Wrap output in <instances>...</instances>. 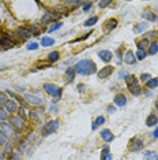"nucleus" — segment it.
<instances>
[{"label":"nucleus","mask_w":158,"mask_h":160,"mask_svg":"<svg viewBox=\"0 0 158 160\" xmlns=\"http://www.w3.org/2000/svg\"><path fill=\"white\" fill-rule=\"evenodd\" d=\"M57 59H59V52H51L49 55H48V60L51 63H55V62H57Z\"/></svg>","instance_id":"nucleus-28"},{"label":"nucleus","mask_w":158,"mask_h":160,"mask_svg":"<svg viewBox=\"0 0 158 160\" xmlns=\"http://www.w3.org/2000/svg\"><path fill=\"white\" fill-rule=\"evenodd\" d=\"M142 16L144 18V19L150 21V22H157L158 21V16L155 15V14H153V12H150V11H146V12H143Z\"/></svg>","instance_id":"nucleus-14"},{"label":"nucleus","mask_w":158,"mask_h":160,"mask_svg":"<svg viewBox=\"0 0 158 160\" xmlns=\"http://www.w3.org/2000/svg\"><path fill=\"white\" fill-rule=\"evenodd\" d=\"M111 4V1H100V3H98V5H100L101 8H102V7H106V5H109Z\"/></svg>","instance_id":"nucleus-43"},{"label":"nucleus","mask_w":158,"mask_h":160,"mask_svg":"<svg viewBox=\"0 0 158 160\" xmlns=\"http://www.w3.org/2000/svg\"><path fill=\"white\" fill-rule=\"evenodd\" d=\"M10 123H11V126H14L18 131H22V130H23V119H21L19 116H11Z\"/></svg>","instance_id":"nucleus-3"},{"label":"nucleus","mask_w":158,"mask_h":160,"mask_svg":"<svg viewBox=\"0 0 158 160\" xmlns=\"http://www.w3.org/2000/svg\"><path fill=\"white\" fill-rule=\"evenodd\" d=\"M5 119H8L7 118V111H4V109L0 107V122H4Z\"/></svg>","instance_id":"nucleus-33"},{"label":"nucleus","mask_w":158,"mask_h":160,"mask_svg":"<svg viewBox=\"0 0 158 160\" xmlns=\"http://www.w3.org/2000/svg\"><path fill=\"white\" fill-rule=\"evenodd\" d=\"M57 16L56 14H53V12H47L45 15L42 16V19L41 22L42 23H48V22H51V21H55V19H57Z\"/></svg>","instance_id":"nucleus-12"},{"label":"nucleus","mask_w":158,"mask_h":160,"mask_svg":"<svg viewBox=\"0 0 158 160\" xmlns=\"http://www.w3.org/2000/svg\"><path fill=\"white\" fill-rule=\"evenodd\" d=\"M16 34L21 37V38H23V40H27V38L32 37V34L29 33V30H26L25 27H18V29H16Z\"/></svg>","instance_id":"nucleus-10"},{"label":"nucleus","mask_w":158,"mask_h":160,"mask_svg":"<svg viewBox=\"0 0 158 160\" xmlns=\"http://www.w3.org/2000/svg\"><path fill=\"white\" fill-rule=\"evenodd\" d=\"M5 139H7V137H5V135L0 131V146H3V145L5 144Z\"/></svg>","instance_id":"nucleus-39"},{"label":"nucleus","mask_w":158,"mask_h":160,"mask_svg":"<svg viewBox=\"0 0 158 160\" xmlns=\"http://www.w3.org/2000/svg\"><path fill=\"white\" fill-rule=\"evenodd\" d=\"M75 72H78L80 75H89V74H93L95 72L97 67L93 60H89V59H83V60H79L74 67Z\"/></svg>","instance_id":"nucleus-1"},{"label":"nucleus","mask_w":158,"mask_h":160,"mask_svg":"<svg viewBox=\"0 0 158 160\" xmlns=\"http://www.w3.org/2000/svg\"><path fill=\"white\" fill-rule=\"evenodd\" d=\"M158 122V118L155 116V115H149V118L147 120H146V126H149V127H153V126H155Z\"/></svg>","instance_id":"nucleus-18"},{"label":"nucleus","mask_w":158,"mask_h":160,"mask_svg":"<svg viewBox=\"0 0 158 160\" xmlns=\"http://www.w3.org/2000/svg\"><path fill=\"white\" fill-rule=\"evenodd\" d=\"M143 146V141L140 138H135L134 139V142L131 144V150L132 152H138V150H140Z\"/></svg>","instance_id":"nucleus-11"},{"label":"nucleus","mask_w":158,"mask_h":160,"mask_svg":"<svg viewBox=\"0 0 158 160\" xmlns=\"http://www.w3.org/2000/svg\"><path fill=\"white\" fill-rule=\"evenodd\" d=\"M25 98H26L30 104H33V105H41V104H42L41 98L36 97V96H33V94H25Z\"/></svg>","instance_id":"nucleus-7"},{"label":"nucleus","mask_w":158,"mask_h":160,"mask_svg":"<svg viewBox=\"0 0 158 160\" xmlns=\"http://www.w3.org/2000/svg\"><path fill=\"white\" fill-rule=\"evenodd\" d=\"M158 53V44L157 42H151L149 46V55H155Z\"/></svg>","instance_id":"nucleus-24"},{"label":"nucleus","mask_w":158,"mask_h":160,"mask_svg":"<svg viewBox=\"0 0 158 160\" xmlns=\"http://www.w3.org/2000/svg\"><path fill=\"white\" fill-rule=\"evenodd\" d=\"M128 88H130V92H131L132 94H134V96H139V94L142 93V88H140V86H139L138 83H134V85H130Z\"/></svg>","instance_id":"nucleus-15"},{"label":"nucleus","mask_w":158,"mask_h":160,"mask_svg":"<svg viewBox=\"0 0 158 160\" xmlns=\"http://www.w3.org/2000/svg\"><path fill=\"white\" fill-rule=\"evenodd\" d=\"M112 71H113V67H112V66H105L104 68H101V70H100L98 77H100L101 79H104V78H106L108 75H111Z\"/></svg>","instance_id":"nucleus-6"},{"label":"nucleus","mask_w":158,"mask_h":160,"mask_svg":"<svg viewBox=\"0 0 158 160\" xmlns=\"http://www.w3.org/2000/svg\"><path fill=\"white\" fill-rule=\"evenodd\" d=\"M94 123H95V126H101V124L105 123V118H104V116H98Z\"/></svg>","instance_id":"nucleus-36"},{"label":"nucleus","mask_w":158,"mask_h":160,"mask_svg":"<svg viewBox=\"0 0 158 160\" xmlns=\"http://www.w3.org/2000/svg\"><path fill=\"white\" fill-rule=\"evenodd\" d=\"M18 112L21 115V119H26V112H25V109L23 108H19L18 109Z\"/></svg>","instance_id":"nucleus-41"},{"label":"nucleus","mask_w":158,"mask_h":160,"mask_svg":"<svg viewBox=\"0 0 158 160\" xmlns=\"http://www.w3.org/2000/svg\"><path fill=\"white\" fill-rule=\"evenodd\" d=\"M44 89H45V92L49 93V94H56V93H57V86H55L53 83H45V85H44Z\"/></svg>","instance_id":"nucleus-13"},{"label":"nucleus","mask_w":158,"mask_h":160,"mask_svg":"<svg viewBox=\"0 0 158 160\" xmlns=\"http://www.w3.org/2000/svg\"><path fill=\"white\" fill-rule=\"evenodd\" d=\"M101 160H112V156H111V153H109V149H108V148H104V149H102Z\"/></svg>","instance_id":"nucleus-26"},{"label":"nucleus","mask_w":158,"mask_h":160,"mask_svg":"<svg viewBox=\"0 0 158 160\" xmlns=\"http://www.w3.org/2000/svg\"><path fill=\"white\" fill-rule=\"evenodd\" d=\"M1 133H3L5 137H10V135H12V129H11L10 124H7V123L1 124Z\"/></svg>","instance_id":"nucleus-17"},{"label":"nucleus","mask_w":158,"mask_h":160,"mask_svg":"<svg viewBox=\"0 0 158 160\" xmlns=\"http://www.w3.org/2000/svg\"><path fill=\"white\" fill-rule=\"evenodd\" d=\"M153 135L155 137V138H158V127L155 130H154V133H153Z\"/></svg>","instance_id":"nucleus-46"},{"label":"nucleus","mask_w":158,"mask_h":160,"mask_svg":"<svg viewBox=\"0 0 158 160\" xmlns=\"http://www.w3.org/2000/svg\"><path fill=\"white\" fill-rule=\"evenodd\" d=\"M4 107H5V111L10 112V114H14V112H16V111L19 109L15 100H7V103L4 104Z\"/></svg>","instance_id":"nucleus-4"},{"label":"nucleus","mask_w":158,"mask_h":160,"mask_svg":"<svg viewBox=\"0 0 158 160\" xmlns=\"http://www.w3.org/2000/svg\"><path fill=\"white\" fill-rule=\"evenodd\" d=\"M124 62L128 63V64H132V66H134V64L136 63V56H135V53H134L132 51H128V52L126 53Z\"/></svg>","instance_id":"nucleus-8"},{"label":"nucleus","mask_w":158,"mask_h":160,"mask_svg":"<svg viewBox=\"0 0 158 160\" xmlns=\"http://www.w3.org/2000/svg\"><path fill=\"white\" fill-rule=\"evenodd\" d=\"M67 5H71V7H79V5H82V1H67Z\"/></svg>","instance_id":"nucleus-38"},{"label":"nucleus","mask_w":158,"mask_h":160,"mask_svg":"<svg viewBox=\"0 0 158 160\" xmlns=\"http://www.w3.org/2000/svg\"><path fill=\"white\" fill-rule=\"evenodd\" d=\"M7 103V98H5V93L0 92V105H3V104Z\"/></svg>","instance_id":"nucleus-37"},{"label":"nucleus","mask_w":158,"mask_h":160,"mask_svg":"<svg viewBox=\"0 0 158 160\" xmlns=\"http://www.w3.org/2000/svg\"><path fill=\"white\" fill-rule=\"evenodd\" d=\"M146 86H147L149 89L157 88V86H158V79H157V78H153V79L147 81V82H146Z\"/></svg>","instance_id":"nucleus-29"},{"label":"nucleus","mask_w":158,"mask_h":160,"mask_svg":"<svg viewBox=\"0 0 158 160\" xmlns=\"http://www.w3.org/2000/svg\"><path fill=\"white\" fill-rule=\"evenodd\" d=\"M57 129H59V122L57 120H51V122H48V123L44 126L42 135H51V134H53Z\"/></svg>","instance_id":"nucleus-2"},{"label":"nucleus","mask_w":158,"mask_h":160,"mask_svg":"<svg viewBox=\"0 0 158 160\" xmlns=\"http://www.w3.org/2000/svg\"><path fill=\"white\" fill-rule=\"evenodd\" d=\"M144 160H158V155L155 152H146L144 153Z\"/></svg>","instance_id":"nucleus-25"},{"label":"nucleus","mask_w":158,"mask_h":160,"mask_svg":"<svg viewBox=\"0 0 158 160\" xmlns=\"http://www.w3.org/2000/svg\"><path fill=\"white\" fill-rule=\"evenodd\" d=\"M61 25H63L61 22H59V23H55V25H53L52 27L49 29V33H53V31H56L57 29H60V27H61Z\"/></svg>","instance_id":"nucleus-35"},{"label":"nucleus","mask_w":158,"mask_h":160,"mask_svg":"<svg viewBox=\"0 0 158 160\" xmlns=\"http://www.w3.org/2000/svg\"><path fill=\"white\" fill-rule=\"evenodd\" d=\"M25 29H26V30H29V33H30V34H36V36H38V34H40L38 27H37V26H34V25H27Z\"/></svg>","instance_id":"nucleus-22"},{"label":"nucleus","mask_w":158,"mask_h":160,"mask_svg":"<svg viewBox=\"0 0 158 160\" xmlns=\"http://www.w3.org/2000/svg\"><path fill=\"white\" fill-rule=\"evenodd\" d=\"M74 74H75L74 68H68V70H67V72H65V81H67V82H71V81L74 79V77H75Z\"/></svg>","instance_id":"nucleus-23"},{"label":"nucleus","mask_w":158,"mask_h":160,"mask_svg":"<svg viewBox=\"0 0 158 160\" xmlns=\"http://www.w3.org/2000/svg\"><path fill=\"white\" fill-rule=\"evenodd\" d=\"M115 111H116V108H115V107H113V105H111V107H109V108H108V112H109V114H113V112H115Z\"/></svg>","instance_id":"nucleus-45"},{"label":"nucleus","mask_w":158,"mask_h":160,"mask_svg":"<svg viewBox=\"0 0 158 160\" xmlns=\"http://www.w3.org/2000/svg\"><path fill=\"white\" fill-rule=\"evenodd\" d=\"M147 29V23L146 22H140V23H138V25L134 26V31L135 33H142Z\"/></svg>","instance_id":"nucleus-19"},{"label":"nucleus","mask_w":158,"mask_h":160,"mask_svg":"<svg viewBox=\"0 0 158 160\" xmlns=\"http://www.w3.org/2000/svg\"><path fill=\"white\" fill-rule=\"evenodd\" d=\"M140 79H142V81H144V82L150 81V74H142V75H140Z\"/></svg>","instance_id":"nucleus-40"},{"label":"nucleus","mask_w":158,"mask_h":160,"mask_svg":"<svg viewBox=\"0 0 158 160\" xmlns=\"http://www.w3.org/2000/svg\"><path fill=\"white\" fill-rule=\"evenodd\" d=\"M98 56H100L101 60H104L105 63H109L112 60V52L106 51V49H102V51L98 52Z\"/></svg>","instance_id":"nucleus-5"},{"label":"nucleus","mask_w":158,"mask_h":160,"mask_svg":"<svg viewBox=\"0 0 158 160\" xmlns=\"http://www.w3.org/2000/svg\"><path fill=\"white\" fill-rule=\"evenodd\" d=\"M101 137H102V139L106 141V142H112L113 138H115V135L112 134V131H111V130H108V129L101 131Z\"/></svg>","instance_id":"nucleus-9"},{"label":"nucleus","mask_w":158,"mask_h":160,"mask_svg":"<svg viewBox=\"0 0 158 160\" xmlns=\"http://www.w3.org/2000/svg\"><path fill=\"white\" fill-rule=\"evenodd\" d=\"M55 44V40L51 38V37H44L41 40V45L42 46H52Z\"/></svg>","instance_id":"nucleus-21"},{"label":"nucleus","mask_w":158,"mask_h":160,"mask_svg":"<svg viewBox=\"0 0 158 160\" xmlns=\"http://www.w3.org/2000/svg\"><path fill=\"white\" fill-rule=\"evenodd\" d=\"M147 45H149V41L146 40V38H142V40H139V41H138V49L144 51V49L147 48Z\"/></svg>","instance_id":"nucleus-27"},{"label":"nucleus","mask_w":158,"mask_h":160,"mask_svg":"<svg viewBox=\"0 0 158 160\" xmlns=\"http://www.w3.org/2000/svg\"><path fill=\"white\" fill-rule=\"evenodd\" d=\"M155 108H158V100L155 101Z\"/></svg>","instance_id":"nucleus-47"},{"label":"nucleus","mask_w":158,"mask_h":160,"mask_svg":"<svg viewBox=\"0 0 158 160\" xmlns=\"http://www.w3.org/2000/svg\"><path fill=\"white\" fill-rule=\"evenodd\" d=\"M117 25V21L116 19H109V21L106 22V25H105V30L106 31H111L112 29H115Z\"/></svg>","instance_id":"nucleus-20"},{"label":"nucleus","mask_w":158,"mask_h":160,"mask_svg":"<svg viewBox=\"0 0 158 160\" xmlns=\"http://www.w3.org/2000/svg\"><path fill=\"white\" fill-rule=\"evenodd\" d=\"M30 118L36 120V119H38V114L37 112H32V114H30Z\"/></svg>","instance_id":"nucleus-44"},{"label":"nucleus","mask_w":158,"mask_h":160,"mask_svg":"<svg viewBox=\"0 0 158 160\" xmlns=\"http://www.w3.org/2000/svg\"><path fill=\"white\" fill-rule=\"evenodd\" d=\"M91 8V3H84L83 4V11H89Z\"/></svg>","instance_id":"nucleus-42"},{"label":"nucleus","mask_w":158,"mask_h":160,"mask_svg":"<svg viewBox=\"0 0 158 160\" xmlns=\"http://www.w3.org/2000/svg\"><path fill=\"white\" fill-rule=\"evenodd\" d=\"M126 82H127L128 86H130V85H134V83H136V78L134 77V75H127Z\"/></svg>","instance_id":"nucleus-30"},{"label":"nucleus","mask_w":158,"mask_h":160,"mask_svg":"<svg viewBox=\"0 0 158 160\" xmlns=\"http://www.w3.org/2000/svg\"><path fill=\"white\" fill-rule=\"evenodd\" d=\"M115 103L119 105V107H123V105H126L127 104V98L124 94H117L116 97H115Z\"/></svg>","instance_id":"nucleus-16"},{"label":"nucleus","mask_w":158,"mask_h":160,"mask_svg":"<svg viewBox=\"0 0 158 160\" xmlns=\"http://www.w3.org/2000/svg\"><path fill=\"white\" fill-rule=\"evenodd\" d=\"M135 56H136V59H139V60H143V59L146 57V52L142 51V49H138L136 53H135Z\"/></svg>","instance_id":"nucleus-32"},{"label":"nucleus","mask_w":158,"mask_h":160,"mask_svg":"<svg viewBox=\"0 0 158 160\" xmlns=\"http://www.w3.org/2000/svg\"><path fill=\"white\" fill-rule=\"evenodd\" d=\"M97 21H98V18H97V16H93V18H90V19H87V21L84 22V26H93L97 23Z\"/></svg>","instance_id":"nucleus-31"},{"label":"nucleus","mask_w":158,"mask_h":160,"mask_svg":"<svg viewBox=\"0 0 158 160\" xmlns=\"http://www.w3.org/2000/svg\"><path fill=\"white\" fill-rule=\"evenodd\" d=\"M37 48H38L37 42H30V44H27V45H26L27 51H33V49H37Z\"/></svg>","instance_id":"nucleus-34"}]
</instances>
